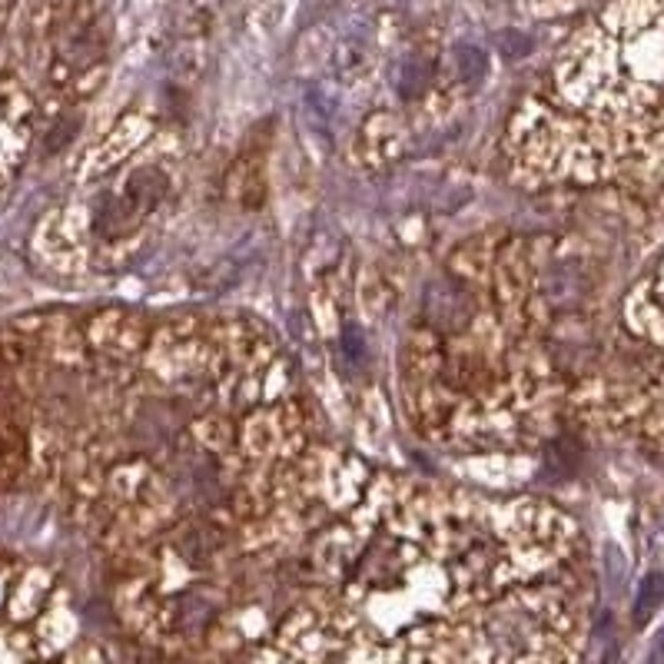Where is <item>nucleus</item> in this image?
Segmentation results:
<instances>
[{"instance_id":"2","label":"nucleus","mask_w":664,"mask_h":664,"mask_svg":"<svg viewBox=\"0 0 664 664\" xmlns=\"http://www.w3.org/2000/svg\"><path fill=\"white\" fill-rule=\"evenodd\" d=\"M664 602V575H648L638 588V599H635V621L644 625L651 621V615L657 612V605Z\"/></svg>"},{"instance_id":"1","label":"nucleus","mask_w":664,"mask_h":664,"mask_svg":"<svg viewBox=\"0 0 664 664\" xmlns=\"http://www.w3.org/2000/svg\"><path fill=\"white\" fill-rule=\"evenodd\" d=\"M575 529L532 498L379 482L263 664H571Z\"/></svg>"},{"instance_id":"3","label":"nucleus","mask_w":664,"mask_h":664,"mask_svg":"<svg viewBox=\"0 0 664 664\" xmlns=\"http://www.w3.org/2000/svg\"><path fill=\"white\" fill-rule=\"evenodd\" d=\"M644 664H664V631L657 635V641H654V648H651V654H648Z\"/></svg>"}]
</instances>
